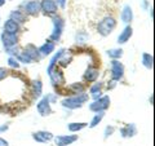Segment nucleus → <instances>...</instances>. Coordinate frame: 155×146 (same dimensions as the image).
<instances>
[{
    "mask_svg": "<svg viewBox=\"0 0 155 146\" xmlns=\"http://www.w3.org/2000/svg\"><path fill=\"white\" fill-rule=\"evenodd\" d=\"M8 128H9V125H8V124L0 125V133H3V132H5V131H8Z\"/></svg>",
    "mask_w": 155,
    "mask_h": 146,
    "instance_id": "obj_36",
    "label": "nucleus"
},
{
    "mask_svg": "<svg viewBox=\"0 0 155 146\" xmlns=\"http://www.w3.org/2000/svg\"><path fill=\"white\" fill-rule=\"evenodd\" d=\"M87 125H88V123H70L67 125V129L70 132H79V131L84 129Z\"/></svg>",
    "mask_w": 155,
    "mask_h": 146,
    "instance_id": "obj_28",
    "label": "nucleus"
},
{
    "mask_svg": "<svg viewBox=\"0 0 155 146\" xmlns=\"http://www.w3.org/2000/svg\"><path fill=\"white\" fill-rule=\"evenodd\" d=\"M141 62H142V65L146 67V69L151 70V69H153V65H154L153 55H150V53H142V56H141Z\"/></svg>",
    "mask_w": 155,
    "mask_h": 146,
    "instance_id": "obj_23",
    "label": "nucleus"
},
{
    "mask_svg": "<svg viewBox=\"0 0 155 146\" xmlns=\"http://www.w3.org/2000/svg\"><path fill=\"white\" fill-rule=\"evenodd\" d=\"M8 66L12 69H19V61L17 60V57L11 56L8 58Z\"/></svg>",
    "mask_w": 155,
    "mask_h": 146,
    "instance_id": "obj_32",
    "label": "nucleus"
},
{
    "mask_svg": "<svg viewBox=\"0 0 155 146\" xmlns=\"http://www.w3.org/2000/svg\"><path fill=\"white\" fill-rule=\"evenodd\" d=\"M76 140H78V134H61L54 138V142L57 146H67L74 144Z\"/></svg>",
    "mask_w": 155,
    "mask_h": 146,
    "instance_id": "obj_11",
    "label": "nucleus"
},
{
    "mask_svg": "<svg viewBox=\"0 0 155 146\" xmlns=\"http://www.w3.org/2000/svg\"><path fill=\"white\" fill-rule=\"evenodd\" d=\"M120 19H122V22L124 23H130L133 19V11L132 8H130V5H124L122 13H120Z\"/></svg>",
    "mask_w": 155,
    "mask_h": 146,
    "instance_id": "obj_17",
    "label": "nucleus"
},
{
    "mask_svg": "<svg viewBox=\"0 0 155 146\" xmlns=\"http://www.w3.org/2000/svg\"><path fill=\"white\" fill-rule=\"evenodd\" d=\"M88 39H89V34L85 31H79V32H76V35H75L76 43H85Z\"/></svg>",
    "mask_w": 155,
    "mask_h": 146,
    "instance_id": "obj_30",
    "label": "nucleus"
},
{
    "mask_svg": "<svg viewBox=\"0 0 155 146\" xmlns=\"http://www.w3.org/2000/svg\"><path fill=\"white\" fill-rule=\"evenodd\" d=\"M3 30H4V32H8V34H18L19 30H21V26H19V23H17L16 21L9 18L5 21V23H4Z\"/></svg>",
    "mask_w": 155,
    "mask_h": 146,
    "instance_id": "obj_13",
    "label": "nucleus"
},
{
    "mask_svg": "<svg viewBox=\"0 0 155 146\" xmlns=\"http://www.w3.org/2000/svg\"><path fill=\"white\" fill-rule=\"evenodd\" d=\"M115 26H116V21L114 17H105L97 25V31H98L101 36H109L114 31Z\"/></svg>",
    "mask_w": 155,
    "mask_h": 146,
    "instance_id": "obj_2",
    "label": "nucleus"
},
{
    "mask_svg": "<svg viewBox=\"0 0 155 146\" xmlns=\"http://www.w3.org/2000/svg\"><path fill=\"white\" fill-rule=\"evenodd\" d=\"M107 56L110 58H113V60H119V58L123 56V49L122 48H113V49H109Z\"/></svg>",
    "mask_w": 155,
    "mask_h": 146,
    "instance_id": "obj_27",
    "label": "nucleus"
},
{
    "mask_svg": "<svg viewBox=\"0 0 155 146\" xmlns=\"http://www.w3.org/2000/svg\"><path fill=\"white\" fill-rule=\"evenodd\" d=\"M52 21H53V32L51 34V40L58 41L62 36V31H64V27H65V21L60 16L53 17Z\"/></svg>",
    "mask_w": 155,
    "mask_h": 146,
    "instance_id": "obj_3",
    "label": "nucleus"
},
{
    "mask_svg": "<svg viewBox=\"0 0 155 146\" xmlns=\"http://www.w3.org/2000/svg\"><path fill=\"white\" fill-rule=\"evenodd\" d=\"M32 138L36 141V142H40V144H47L52 141L53 138V134L51 132H48V131H38V132L32 133Z\"/></svg>",
    "mask_w": 155,
    "mask_h": 146,
    "instance_id": "obj_12",
    "label": "nucleus"
},
{
    "mask_svg": "<svg viewBox=\"0 0 155 146\" xmlns=\"http://www.w3.org/2000/svg\"><path fill=\"white\" fill-rule=\"evenodd\" d=\"M8 76V70L5 67H0V81L4 80Z\"/></svg>",
    "mask_w": 155,
    "mask_h": 146,
    "instance_id": "obj_34",
    "label": "nucleus"
},
{
    "mask_svg": "<svg viewBox=\"0 0 155 146\" xmlns=\"http://www.w3.org/2000/svg\"><path fill=\"white\" fill-rule=\"evenodd\" d=\"M72 61V56L71 55H69V56H66V52L64 53V55H62L61 56V58H60V60H58V62H57V64L58 65H60L61 67H66L67 65H69L70 64V62Z\"/></svg>",
    "mask_w": 155,
    "mask_h": 146,
    "instance_id": "obj_29",
    "label": "nucleus"
},
{
    "mask_svg": "<svg viewBox=\"0 0 155 146\" xmlns=\"http://www.w3.org/2000/svg\"><path fill=\"white\" fill-rule=\"evenodd\" d=\"M0 39H2V44L4 45V48H11L18 44V36L17 34H8V32H4L0 35Z\"/></svg>",
    "mask_w": 155,
    "mask_h": 146,
    "instance_id": "obj_9",
    "label": "nucleus"
},
{
    "mask_svg": "<svg viewBox=\"0 0 155 146\" xmlns=\"http://www.w3.org/2000/svg\"><path fill=\"white\" fill-rule=\"evenodd\" d=\"M87 101H88V95L80 93V95H75V96L67 97V98H64L62 100V106L69 110H75V109H80Z\"/></svg>",
    "mask_w": 155,
    "mask_h": 146,
    "instance_id": "obj_1",
    "label": "nucleus"
},
{
    "mask_svg": "<svg viewBox=\"0 0 155 146\" xmlns=\"http://www.w3.org/2000/svg\"><path fill=\"white\" fill-rule=\"evenodd\" d=\"M66 52V49H64V48H62V49H60V51H58L57 53H56V55L54 56H53L52 57V60L49 61V65H48V67H52V66H54V65H57V62H58V60H60V58H61V56L62 55H64V53Z\"/></svg>",
    "mask_w": 155,
    "mask_h": 146,
    "instance_id": "obj_31",
    "label": "nucleus"
},
{
    "mask_svg": "<svg viewBox=\"0 0 155 146\" xmlns=\"http://www.w3.org/2000/svg\"><path fill=\"white\" fill-rule=\"evenodd\" d=\"M47 72L49 75V79L53 83V85H62L65 84V75L61 71V69H58L57 65L52 67H47Z\"/></svg>",
    "mask_w": 155,
    "mask_h": 146,
    "instance_id": "obj_4",
    "label": "nucleus"
},
{
    "mask_svg": "<svg viewBox=\"0 0 155 146\" xmlns=\"http://www.w3.org/2000/svg\"><path fill=\"white\" fill-rule=\"evenodd\" d=\"M133 35V28L130 26H127L124 28V30L119 34L118 36V44H124V43H127L130 38Z\"/></svg>",
    "mask_w": 155,
    "mask_h": 146,
    "instance_id": "obj_16",
    "label": "nucleus"
},
{
    "mask_svg": "<svg viewBox=\"0 0 155 146\" xmlns=\"http://www.w3.org/2000/svg\"><path fill=\"white\" fill-rule=\"evenodd\" d=\"M11 19H13V21H16L17 23L21 25V23L26 21V14L21 9H14V11L11 12Z\"/></svg>",
    "mask_w": 155,
    "mask_h": 146,
    "instance_id": "obj_20",
    "label": "nucleus"
},
{
    "mask_svg": "<svg viewBox=\"0 0 155 146\" xmlns=\"http://www.w3.org/2000/svg\"><path fill=\"white\" fill-rule=\"evenodd\" d=\"M110 72H111V79L115 81H119L124 75V66L122 62L118 60H111L110 62Z\"/></svg>",
    "mask_w": 155,
    "mask_h": 146,
    "instance_id": "obj_6",
    "label": "nucleus"
},
{
    "mask_svg": "<svg viewBox=\"0 0 155 146\" xmlns=\"http://www.w3.org/2000/svg\"><path fill=\"white\" fill-rule=\"evenodd\" d=\"M120 134H122V137H124V138L133 137V136L137 134V127H136V124H133V123L127 124L125 127L120 128Z\"/></svg>",
    "mask_w": 155,
    "mask_h": 146,
    "instance_id": "obj_15",
    "label": "nucleus"
},
{
    "mask_svg": "<svg viewBox=\"0 0 155 146\" xmlns=\"http://www.w3.org/2000/svg\"><path fill=\"white\" fill-rule=\"evenodd\" d=\"M21 7L23 8V12L27 13L28 16H38L40 12V3L38 0H27L21 4Z\"/></svg>",
    "mask_w": 155,
    "mask_h": 146,
    "instance_id": "obj_7",
    "label": "nucleus"
},
{
    "mask_svg": "<svg viewBox=\"0 0 155 146\" xmlns=\"http://www.w3.org/2000/svg\"><path fill=\"white\" fill-rule=\"evenodd\" d=\"M54 48H56V44H54V41H52V40H48L47 43H44L40 48H39V53L43 56H49L52 55V52L54 51Z\"/></svg>",
    "mask_w": 155,
    "mask_h": 146,
    "instance_id": "obj_18",
    "label": "nucleus"
},
{
    "mask_svg": "<svg viewBox=\"0 0 155 146\" xmlns=\"http://www.w3.org/2000/svg\"><path fill=\"white\" fill-rule=\"evenodd\" d=\"M109 106H110V97L101 96L100 98H97L92 104H89V110L93 111V113H100V111L107 110Z\"/></svg>",
    "mask_w": 155,
    "mask_h": 146,
    "instance_id": "obj_5",
    "label": "nucleus"
},
{
    "mask_svg": "<svg viewBox=\"0 0 155 146\" xmlns=\"http://www.w3.org/2000/svg\"><path fill=\"white\" fill-rule=\"evenodd\" d=\"M142 8L143 9L147 8V0H142Z\"/></svg>",
    "mask_w": 155,
    "mask_h": 146,
    "instance_id": "obj_38",
    "label": "nucleus"
},
{
    "mask_svg": "<svg viewBox=\"0 0 155 146\" xmlns=\"http://www.w3.org/2000/svg\"><path fill=\"white\" fill-rule=\"evenodd\" d=\"M5 2H7V0H0V7H3L4 4H5Z\"/></svg>",
    "mask_w": 155,
    "mask_h": 146,
    "instance_id": "obj_39",
    "label": "nucleus"
},
{
    "mask_svg": "<svg viewBox=\"0 0 155 146\" xmlns=\"http://www.w3.org/2000/svg\"><path fill=\"white\" fill-rule=\"evenodd\" d=\"M98 75H100L98 69H97V67H93V66H89L84 72V80L88 81V83H93L98 79Z\"/></svg>",
    "mask_w": 155,
    "mask_h": 146,
    "instance_id": "obj_14",
    "label": "nucleus"
},
{
    "mask_svg": "<svg viewBox=\"0 0 155 146\" xmlns=\"http://www.w3.org/2000/svg\"><path fill=\"white\" fill-rule=\"evenodd\" d=\"M36 110L38 113L41 116H49L52 114V108H51V101L48 98V96L43 97V98L38 102L36 105Z\"/></svg>",
    "mask_w": 155,
    "mask_h": 146,
    "instance_id": "obj_8",
    "label": "nucleus"
},
{
    "mask_svg": "<svg viewBox=\"0 0 155 146\" xmlns=\"http://www.w3.org/2000/svg\"><path fill=\"white\" fill-rule=\"evenodd\" d=\"M31 93L34 98H39L43 93V83L40 80H34L31 83Z\"/></svg>",
    "mask_w": 155,
    "mask_h": 146,
    "instance_id": "obj_19",
    "label": "nucleus"
},
{
    "mask_svg": "<svg viewBox=\"0 0 155 146\" xmlns=\"http://www.w3.org/2000/svg\"><path fill=\"white\" fill-rule=\"evenodd\" d=\"M25 51L28 53V56H30L34 61H38V60H40V57L41 55L39 53V49L35 47V45H32V44H27L25 47Z\"/></svg>",
    "mask_w": 155,
    "mask_h": 146,
    "instance_id": "obj_21",
    "label": "nucleus"
},
{
    "mask_svg": "<svg viewBox=\"0 0 155 146\" xmlns=\"http://www.w3.org/2000/svg\"><path fill=\"white\" fill-rule=\"evenodd\" d=\"M58 5L56 0H41L40 3V11H43L45 14H56Z\"/></svg>",
    "mask_w": 155,
    "mask_h": 146,
    "instance_id": "obj_10",
    "label": "nucleus"
},
{
    "mask_svg": "<svg viewBox=\"0 0 155 146\" xmlns=\"http://www.w3.org/2000/svg\"><path fill=\"white\" fill-rule=\"evenodd\" d=\"M56 3H57V5L61 7L62 9L66 8V0H56Z\"/></svg>",
    "mask_w": 155,
    "mask_h": 146,
    "instance_id": "obj_35",
    "label": "nucleus"
},
{
    "mask_svg": "<svg viewBox=\"0 0 155 146\" xmlns=\"http://www.w3.org/2000/svg\"><path fill=\"white\" fill-rule=\"evenodd\" d=\"M69 89L74 95H80V93H84L85 92V87L81 84V83H72V84L69 87Z\"/></svg>",
    "mask_w": 155,
    "mask_h": 146,
    "instance_id": "obj_24",
    "label": "nucleus"
},
{
    "mask_svg": "<svg viewBox=\"0 0 155 146\" xmlns=\"http://www.w3.org/2000/svg\"><path fill=\"white\" fill-rule=\"evenodd\" d=\"M114 132H115V127H113V125H109V127H106V129H105V138L110 137V136L113 134Z\"/></svg>",
    "mask_w": 155,
    "mask_h": 146,
    "instance_id": "obj_33",
    "label": "nucleus"
},
{
    "mask_svg": "<svg viewBox=\"0 0 155 146\" xmlns=\"http://www.w3.org/2000/svg\"><path fill=\"white\" fill-rule=\"evenodd\" d=\"M0 21H2V19H0Z\"/></svg>",
    "mask_w": 155,
    "mask_h": 146,
    "instance_id": "obj_40",
    "label": "nucleus"
},
{
    "mask_svg": "<svg viewBox=\"0 0 155 146\" xmlns=\"http://www.w3.org/2000/svg\"><path fill=\"white\" fill-rule=\"evenodd\" d=\"M91 96L93 100H97L102 96V83H94L91 87Z\"/></svg>",
    "mask_w": 155,
    "mask_h": 146,
    "instance_id": "obj_22",
    "label": "nucleus"
},
{
    "mask_svg": "<svg viewBox=\"0 0 155 146\" xmlns=\"http://www.w3.org/2000/svg\"><path fill=\"white\" fill-rule=\"evenodd\" d=\"M16 57H17V60H18L19 62H22V64H31V62H34V60H32L30 56H28V53H27L26 51L19 52Z\"/></svg>",
    "mask_w": 155,
    "mask_h": 146,
    "instance_id": "obj_25",
    "label": "nucleus"
},
{
    "mask_svg": "<svg viewBox=\"0 0 155 146\" xmlns=\"http://www.w3.org/2000/svg\"><path fill=\"white\" fill-rule=\"evenodd\" d=\"M104 116H105V111H100V113H96V115L93 116V119L91 120L89 127H91V128L97 127V124H100V123H101V120L104 119Z\"/></svg>",
    "mask_w": 155,
    "mask_h": 146,
    "instance_id": "obj_26",
    "label": "nucleus"
},
{
    "mask_svg": "<svg viewBox=\"0 0 155 146\" xmlns=\"http://www.w3.org/2000/svg\"><path fill=\"white\" fill-rule=\"evenodd\" d=\"M0 146H9V144H8V141H7V140H4V138H2V137H0Z\"/></svg>",
    "mask_w": 155,
    "mask_h": 146,
    "instance_id": "obj_37",
    "label": "nucleus"
}]
</instances>
